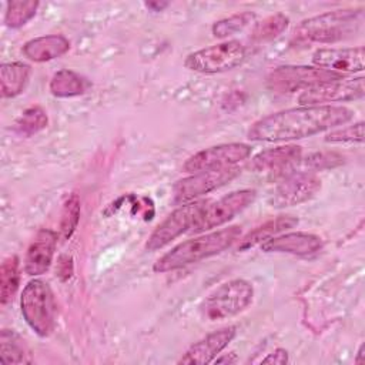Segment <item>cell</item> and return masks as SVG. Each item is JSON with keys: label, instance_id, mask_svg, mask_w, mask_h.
I'll use <instances>...</instances> for the list:
<instances>
[{"label": "cell", "instance_id": "6da1fadb", "mask_svg": "<svg viewBox=\"0 0 365 365\" xmlns=\"http://www.w3.org/2000/svg\"><path fill=\"white\" fill-rule=\"evenodd\" d=\"M352 118L354 111L342 106H299L257 120L247 135L252 141H292L339 127Z\"/></svg>", "mask_w": 365, "mask_h": 365}, {"label": "cell", "instance_id": "7a4b0ae2", "mask_svg": "<svg viewBox=\"0 0 365 365\" xmlns=\"http://www.w3.org/2000/svg\"><path fill=\"white\" fill-rule=\"evenodd\" d=\"M240 237L241 227L230 225L227 228H221L195 238L185 240L173 247L163 257H160L155 261L153 269L163 274L200 262L202 259L221 254L235 241H238Z\"/></svg>", "mask_w": 365, "mask_h": 365}, {"label": "cell", "instance_id": "3957f363", "mask_svg": "<svg viewBox=\"0 0 365 365\" xmlns=\"http://www.w3.org/2000/svg\"><path fill=\"white\" fill-rule=\"evenodd\" d=\"M362 9L327 11L302 20L292 34L295 44H328L352 37L361 27Z\"/></svg>", "mask_w": 365, "mask_h": 365}, {"label": "cell", "instance_id": "277c9868", "mask_svg": "<svg viewBox=\"0 0 365 365\" xmlns=\"http://www.w3.org/2000/svg\"><path fill=\"white\" fill-rule=\"evenodd\" d=\"M20 308L26 324L38 336H48L53 332L57 307L47 282L41 279L29 281L20 297Z\"/></svg>", "mask_w": 365, "mask_h": 365}, {"label": "cell", "instance_id": "5b68a950", "mask_svg": "<svg viewBox=\"0 0 365 365\" xmlns=\"http://www.w3.org/2000/svg\"><path fill=\"white\" fill-rule=\"evenodd\" d=\"M254 298L250 281L235 278L217 287L201 304V315L207 321H222L242 312Z\"/></svg>", "mask_w": 365, "mask_h": 365}, {"label": "cell", "instance_id": "8992f818", "mask_svg": "<svg viewBox=\"0 0 365 365\" xmlns=\"http://www.w3.org/2000/svg\"><path fill=\"white\" fill-rule=\"evenodd\" d=\"M247 54V47L241 41L225 40L190 53L184 60V67L202 74L224 73L241 66Z\"/></svg>", "mask_w": 365, "mask_h": 365}, {"label": "cell", "instance_id": "52a82bcc", "mask_svg": "<svg viewBox=\"0 0 365 365\" xmlns=\"http://www.w3.org/2000/svg\"><path fill=\"white\" fill-rule=\"evenodd\" d=\"M257 198V191L251 188L237 190L217 201L207 202L198 218L195 220L190 232L200 234L215 227H220L228 221H231L235 215L241 214L245 208H248Z\"/></svg>", "mask_w": 365, "mask_h": 365}, {"label": "cell", "instance_id": "ba28073f", "mask_svg": "<svg viewBox=\"0 0 365 365\" xmlns=\"http://www.w3.org/2000/svg\"><path fill=\"white\" fill-rule=\"evenodd\" d=\"M344 77L332 71H327L312 66H279L267 77V87L272 93L289 94L304 91L317 84Z\"/></svg>", "mask_w": 365, "mask_h": 365}, {"label": "cell", "instance_id": "9c48e42d", "mask_svg": "<svg viewBox=\"0 0 365 365\" xmlns=\"http://www.w3.org/2000/svg\"><path fill=\"white\" fill-rule=\"evenodd\" d=\"M251 145L244 143H227L204 148L188 157L182 171L188 174L200 171H214L235 167L251 155Z\"/></svg>", "mask_w": 365, "mask_h": 365}, {"label": "cell", "instance_id": "30bf717a", "mask_svg": "<svg viewBox=\"0 0 365 365\" xmlns=\"http://www.w3.org/2000/svg\"><path fill=\"white\" fill-rule=\"evenodd\" d=\"M207 200H197L192 202L182 204L177 210L163 220L155 230L151 232L145 242L147 251H157L168 245L171 241L178 238L187 231H191L195 220L198 218L200 212L205 207Z\"/></svg>", "mask_w": 365, "mask_h": 365}, {"label": "cell", "instance_id": "8fae6325", "mask_svg": "<svg viewBox=\"0 0 365 365\" xmlns=\"http://www.w3.org/2000/svg\"><path fill=\"white\" fill-rule=\"evenodd\" d=\"M241 174L240 167H230L214 171H200L178 180L173 187L174 202L187 204L225 185Z\"/></svg>", "mask_w": 365, "mask_h": 365}, {"label": "cell", "instance_id": "7c38bea8", "mask_svg": "<svg viewBox=\"0 0 365 365\" xmlns=\"http://www.w3.org/2000/svg\"><path fill=\"white\" fill-rule=\"evenodd\" d=\"M364 77H341L329 80L304 90L298 96L301 106H327V103H341L359 100L365 94Z\"/></svg>", "mask_w": 365, "mask_h": 365}, {"label": "cell", "instance_id": "4fadbf2b", "mask_svg": "<svg viewBox=\"0 0 365 365\" xmlns=\"http://www.w3.org/2000/svg\"><path fill=\"white\" fill-rule=\"evenodd\" d=\"M321 190V180L312 171L288 174L274 190L269 204L275 208H285L309 201Z\"/></svg>", "mask_w": 365, "mask_h": 365}, {"label": "cell", "instance_id": "5bb4252c", "mask_svg": "<svg viewBox=\"0 0 365 365\" xmlns=\"http://www.w3.org/2000/svg\"><path fill=\"white\" fill-rule=\"evenodd\" d=\"M364 47H341V48H318L314 51L311 61L315 67L336 74L361 73L365 67Z\"/></svg>", "mask_w": 365, "mask_h": 365}, {"label": "cell", "instance_id": "9a60e30c", "mask_svg": "<svg viewBox=\"0 0 365 365\" xmlns=\"http://www.w3.org/2000/svg\"><path fill=\"white\" fill-rule=\"evenodd\" d=\"M237 328L228 325L217 331L210 332L202 339L192 344L185 354L178 359V364H198L205 365L215 359V356L222 352L230 342L235 338Z\"/></svg>", "mask_w": 365, "mask_h": 365}, {"label": "cell", "instance_id": "2e32d148", "mask_svg": "<svg viewBox=\"0 0 365 365\" xmlns=\"http://www.w3.org/2000/svg\"><path fill=\"white\" fill-rule=\"evenodd\" d=\"M57 238L58 235L53 230L43 228L37 231L27 248L24 258V272L27 275H43L50 268L57 245Z\"/></svg>", "mask_w": 365, "mask_h": 365}, {"label": "cell", "instance_id": "e0dca14e", "mask_svg": "<svg viewBox=\"0 0 365 365\" xmlns=\"http://www.w3.org/2000/svg\"><path fill=\"white\" fill-rule=\"evenodd\" d=\"M322 248V240L311 232H285L282 235L272 237L261 244L264 252H281L298 257H308L318 252Z\"/></svg>", "mask_w": 365, "mask_h": 365}, {"label": "cell", "instance_id": "ac0fdd59", "mask_svg": "<svg viewBox=\"0 0 365 365\" xmlns=\"http://www.w3.org/2000/svg\"><path fill=\"white\" fill-rule=\"evenodd\" d=\"M302 158V148L297 144H285L267 148L255 154L250 163V168L257 173H274L291 170Z\"/></svg>", "mask_w": 365, "mask_h": 365}, {"label": "cell", "instance_id": "d6986e66", "mask_svg": "<svg viewBox=\"0 0 365 365\" xmlns=\"http://www.w3.org/2000/svg\"><path fill=\"white\" fill-rule=\"evenodd\" d=\"M70 50V40L63 34H48L31 38L23 44V54L31 61L46 63L61 57Z\"/></svg>", "mask_w": 365, "mask_h": 365}, {"label": "cell", "instance_id": "ffe728a7", "mask_svg": "<svg viewBox=\"0 0 365 365\" xmlns=\"http://www.w3.org/2000/svg\"><path fill=\"white\" fill-rule=\"evenodd\" d=\"M299 220L292 215H277L261 225L255 227L252 231H250L247 235H244L238 242V251L250 250L255 245H261L262 242L271 240L272 237L279 235L281 232L294 228L298 225Z\"/></svg>", "mask_w": 365, "mask_h": 365}, {"label": "cell", "instance_id": "44dd1931", "mask_svg": "<svg viewBox=\"0 0 365 365\" xmlns=\"http://www.w3.org/2000/svg\"><path fill=\"white\" fill-rule=\"evenodd\" d=\"M91 87L93 84L87 77L68 68H63L54 73L48 86L50 93L58 98L83 96L88 93Z\"/></svg>", "mask_w": 365, "mask_h": 365}, {"label": "cell", "instance_id": "7402d4cb", "mask_svg": "<svg viewBox=\"0 0 365 365\" xmlns=\"http://www.w3.org/2000/svg\"><path fill=\"white\" fill-rule=\"evenodd\" d=\"M31 76V67L26 63H3L0 67V86L4 98H13L24 93Z\"/></svg>", "mask_w": 365, "mask_h": 365}, {"label": "cell", "instance_id": "603a6c76", "mask_svg": "<svg viewBox=\"0 0 365 365\" xmlns=\"http://www.w3.org/2000/svg\"><path fill=\"white\" fill-rule=\"evenodd\" d=\"M0 361L1 364H26L31 361L24 341L11 329H3L0 334Z\"/></svg>", "mask_w": 365, "mask_h": 365}, {"label": "cell", "instance_id": "cb8c5ba5", "mask_svg": "<svg viewBox=\"0 0 365 365\" xmlns=\"http://www.w3.org/2000/svg\"><path fill=\"white\" fill-rule=\"evenodd\" d=\"M20 262L19 257H7L0 268V302L7 305L16 295L20 285Z\"/></svg>", "mask_w": 365, "mask_h": 365}, {"label": "cell", "instance_id": "d4e9b609", "mask_svg": "<svg viewBox=\"0 0 365 365\" xmlns=\"http://www.w3.org/2000/svg\"><path fill=\"white\" fill-rule=\"evenodd\" d=\"M40 3L36 0H11L6 3L4 24L9 29H20L29 23L37 13Z\"/></svg>", "mask_w": 365, "mask_h": 365}, {"label": "cell", "instance_id": "484cf974", "mask_svg": "<svg viewBox=\"0 0 365 365\" xmlns=\"http://www.w3.org/2000/svg\"><path fill=\"white\" fill-rule=\"evenodd\" d=\"M288 26H289V19L284 13L271 14L254 26V30L251 33V40L254 43L274 40L279 34H282Z\"/></svg>", "mask_w": 365, "mask_h": 365}, {"label": "cell", "instance_id": "4316f807", "mask_svg": "<svg viewBox=\"0 0 365 365\" xmlns=\"http://www.w3.org/2000/svg\"><path fill=\"white\" fill-rule=\"evenodd\" d=\"M48 117L47 113L40 106H33L26 108L21 115L14 123V131L19 135L31 137L33 134H37L38 131L44 130L47 127Z\"/></svg>", "mask_w": 365, "mask_h": 365}, {"label": "cell", "instance_id": "83f0119b", "mask_svg": "<svg viewBox=\"0 0 365 365\" xmlns=\"http://www.w3.org/2000/svg\"><path fill=\"white\" fill-rule=\"evenodd\" d=\"M254 20H255V14L251 11L237 13L215 21L211 27V31H212V36L217 38H228L242 31L244 29H247L250 24L254 23Z\"/></svg>", "mask_w": 365, "mask_h": 365}, {"label": "cell", "instance_id": "f1b7e54d", "mask_svg": "<svg viewBox=\"0 0 365 365\" xmlns=\"http://www.w3.org/2000/svg\"><path fill=\"white\" fill-rule=\"evenodd\" d=\"M80 211H81V205H80V198L77 194H71L64 205H63V211H61V221H60V237L61 240H68L73 232L77 228L78 220H80Z\"/></svg>", "mask_w": 365, "mask_h": 365}, {"label": "cell", "instance_id": "f546056e", "mask_svg": "<svg viewBox=\"0 0 365 365\" xmlns=\"http://www.w3.org/2000/svg\"><path fill=\"white\" fill-rule=\"evenodd\" d=\"M299 163L304 165L305 171L315 173L341 165L344 163V157L336 153H314L308 155L305 160L301 158Z\"/></svg>", "mask_w": 365, "mask_h": 365}, {"label": "cell", "instance_id": "4dcf8cb0", "mask_svg": "<svg viewBox=\"0 0 365 365\" xmlns=\"http://www.w3.org/2000/svg\"><path fill=\"white\" fill-rule=\"evenodd\" d=\"M327 143H362L364 141V123L358 121L348 127L336 128L325 135Z\"/></svg>", "mask_w": 365, "mask_h": 365}, {"label": "cell", "instance_id": "1f68e13d", "mask_svg": "<svg viewBox=\"0 0 365 365\" xmlns=\"http://www.w3.org/2000/svg\"><path fill=\"white\" fill-rule=\"evenodd\" d=\"M57 274H58V277H60L63 281H66V279H68V278L71 277V274H73V259H71V257H68V255H61V257L58 258Z\"/></svg>", "mask_w": 365, "mask_h": 365}, {"label": "cell", "instance_id": "d6a6232c", "mask_svg": "<svg viewBox=\"0 0 365 365\" xmlns=\"http://www.w3.org/2000/svg\"><path fill=\"white\" fill-rule=\"evenodd\" d=\"M288 362V352L284 348L275 349L272 354H268L265 358L261 359V364H287Z\"/></svg>", "mask_w": 365, "mask_h": 365}, {"label": "cell", "instance_id": "836d02e7", "mask_svg": "<svg viewBox=\"0 0 365 365\" xmlns=\"http://www.w3.org/2000/svg\"><path fill=\"white\" fill-rule=\"evenodd\" d=\"M168 4L170 3H167V1H145L144 3V6L147 9H150L151 11H163Z\"/></svg>", "mask_w": 365, "mask_h": 365}, {"label": "cell", "instance_id": "e575fe53", "mask_svg": "<svg viewBox=\"0 0 365 365\" xmlns=\"http://www.w3.org/2000/svg\"><path fill=\"white\" fill-rule=\"evenodd\" d=\"M235 361H237L235 354H234V352H230L228 355H224V356H221V358H217V359H214L212 362H214V364H222V362L232 364V362H235Z\"/></svg>", "mask_w": 365, "mask_h": 365}, {"label": "cell", "instance_id": "d590c367", "mask_svg": "<svg viewBox=\"0 0 365 365\" xmlns=\"http://www.w3.org/2000/svg\"><path fill=\"white\" fill-rule=\"evenodd\" d=\"M365 361H364V345H361L359 346V351H358V354H356V358H355V364H358V365H362Z\"/></svg>", "mask_w": 365, "mask_h": 365}]
</instances>
